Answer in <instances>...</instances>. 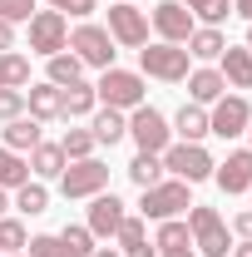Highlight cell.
I'll return each mask as SVG.
<instances>
[{"label": "cell", "instance_id": "1", "mask_svg": "<svg viewBox=\"0 0 252 257\" xmlns=\"http://www.w3.org/2000/svg\"><path fill=\"white\" fill-rule=\"evenodd\" d=\"M188 208H193V183L163 178V183H154V188H144L139 218H144V223H168V218H183Z\"/></svg>", "mask_w": 252, "mask_h": 257}, {"label": "cell", "instance_id": "2", "mask_svg": "<svg viewBox=\"0 0 252 257\" xmlns=\"http://www.w3.org/2000/svg\"><path fill=\"white\" fill-rule=\"evenodd\" d=\"M188 237H193V247H198V257H227L232 252V232H227L218 208L193 203L188 208Z\"/></svg>", "mask_w": 252, "mask_h": 257}, {"label": "cell", "instance_id": "3", "mask_svg": "<svg viewBox=\"0 0 252 257\" xmlns=\"http://www.w3.org/2000/svg\"><path fill=\"white\" fill-rule=\"evenodd\" d=\"M99 104H109V109H139V104H149V89H144V74L139 69H99V84H94Z\"/></svg>", "mask_w": 252, "mask_h": 257}, {"label": "cell", "instance_id": "4", "mask_svg": "<svg viewBox=\"0 0 252 257\" xmlns=\"http://www.w3.org/2000/svg\"><path fill=\"white\" fill-rule=\"evenodd\" d=\"M193 69V55L183 45H144L139 50V74H149V79H163V84H183Z\"/></svg>", "mask_w": 252, "mask_h": 257}, {"label": "cell", "instance_id": "5", "mask_svg": "<svg viewBox=\"0 0 252 257\" xmlns=\"http://www.w3.org/2000/svg\"><path fill=\"white\" fill-rule=\"evenodd\" d=\"M158 159H163V173H173V178H183V183H203V178H213V168H218L203 144H168Z\"/></svg>", "mask_w": 252, "mask_h": 257}, {"label": "cell", "instance_id": "6", "mask_svg": "<svg viewBox=\"0 0 252 257\" xmlns=\"http://www.w3.org/2000/svg\"><path fill=\"white\" fill-rule=\"evenodd\" d=\"M69 55H79V64H89V69H114V35L104 30V25H74L69 30Z\"/></svg>", "mask_w": 252, "mask_h": 257}, {"label": "cell", "instance_id": "7", "mask_svg": "<svg viewBox=\"0 0 252 257\" xmlns=\"http://www.w3.org/2000/svg\"><path fill=\"white\" fill-rule=\"evenodd\" d=\"M129 139L139 144V154H163L173 144V128L154 104H139V109H129Z\"/></svg>", "mask_w": 252, "mask_h": 257}, {"label": "cell", "instance_id": "8", "mask_svg": "<svg viewBox=\"0 0 252 257\" xmlns=\"http://www.w3.org/2000/svg\"><path fill=\"white\" fill-rule=\"evenodd\" d=\"M109 188V163H99V159H74V163H64V173H60V193L64 198H94V193Z\"/></svg>", "mask_w": 252, "mask_h": 257}, {"label": "cell", "instance_id": "9", "mask_svg": "<svg viewBox=\"0 0 252 257\" xmlns=\"http://www.w3.org/2000/svg\"><path fill=\"white\" fill-rule=\"evenodd\" d=\"M69 50V20H64L60 10H35L30 15V55H60Z\"/></svg>", "mask_w": 252, "mask_h": 257}, {"label": "cell", "instance_id": "10", "mask_svg": "<svg viewBox=\"0 0 252 257\" xmlns=\"http://www.w3.org/2000/svg\"><path fill=\"white\" fill-rule=\"evenodd\" d=\"M252 124V104L242 94H222L218 104H208V134L218 139H242Z\"/></svg>", "mask_w": 252, "mask_h": 257}, {"label": "cell", "instance_id": "11", "mask_svg": "<svg viewBox=\"0 0 252 257\" xmlns=\"http://www.w3.org/2000/svg\"><path fill=\"white\" fill-rule=\"evenodd\" d=\"M104 30L114 35V45H124V50H144L149 45V15L144 10H134L129 0H114L109 5V25Z\"/></svg>", "mask_w": 252, "mask_h": 257}, {"label": "cell", "instance_id": "12", "mask_svg": "<svg viewBox=\"0 0 252 257\" xmlns=\"http://www.w3.org/2000/svg\"><path fill=\"white\" fill-rule=\"evenodd\" d=\"M154 30H158L163 45H188V35L198 30V20L183 10V0H158L154 5Z\"/></svg>", "mask_w": 252, "mask_h": 257}, {"label": "cell", "instance_id": "13", "mask_svg": "<svg viewBox=\"0 0 252 257\" xmlns=\"http://www.w3.org/2000/svg\"><path fill=\"white\" fill-rule=\"evenodd\" d=\"M124 218H129V213H124V203H119L114 193L104 188V193H94V198H89V223H84V227L94 232V242H99V237H114Z\"/></svg>", "mask_w": 252, "mask_h": 257}, {"label": "cell", "instance_id": "14", "mask_svg": "<svg viewBox=\"0 0 252 257\" xmlns=\"http://www.w3.org/2000/svg\"><path fill=\"white\" fill-rule=\"evenodd\" d=\"M213 183H218L222 193H247L252 188V149H232V154L213 168Z\"/></svg>", "mask_w": 252, "mask_h": 257}, {"label": "cell", "instance_id": "15", "mask_svg": "<svg viewBox=\"0 0 252 257\" xmlns=\"http://www.w3.org/2000/svg\"><path fill=\"white\" fill-rule=\"evenodd\" d=\"M227 94V79H222L213 64H198V69H188V104H218V99Z\"/></svg>", "mask_w": 252, "mask_h": 257}, {"label": "cell", "instance_id": "16", "mask_svg": "<svg viewBox=\"0 0 252 257\" xmlns=\"http://www.w3.org/2000/svg\"><path fill=\"white\" fill-rule=\"evenodd\" d=\"M218 74L227 79V89H252V50L247 45H227L218 55Z\"/></svg>", "mask_w": 252, "mask_h": 257}, {"label": "cell", "instance_id": "17", "mask_svg": "<svg viewBox=\"0 0 252 257\" xmlns=\"http://www.w3.org/2000/svg\"><path fill=\"white\" fill-rule=\"evenodd\" d=\"M89 134H94V144H119V139H129V114L124 109H109V104H99L94 114H89Z\"/></svg>", "mask_w": 252, "mask_h": 257}, {"label": "cell", "instance_id": "18", "mask_svg": "<svg viewBox=\"0 0 252 257\" xmlns=\"http://www.w3.org/2000/svg\"><path fill=\"white\" fill-rule=\"evenodd\" d=\"M114 237H119L124 257H158V247L149 242V223H144V218H134V213L119 223V232H114Z\"/></svg>", "mask_w": 252, "mask_h": 257}, {"label": "cell", "instance_id": "19", "mask_svg": "<svg viewBox=\"0 0 252 257\" xmlns=\"http://www.w3.org/2000/svg\"><path fill=\"white\" fill-rule=\"evenodd\" d=\"M168 128L178 134V144H203V139H208V109H203V104H183Z\"/></svg>", "mask_w": 252, "mask_h": 257}, {"label": "cell", "instance_id": "20", "mask_svg": "<svg viewBox=\"0 0 252 257\" xmlns=\"http://www.w3.org/2000/svg\"><path fill=\"white\" fill-rule=\"evenodd\" d=\"M60 99H64V89L45 79V84H30V94H25V109H30V119L50 124V119H60Z\"/></svg>", "mask_w": 252, "mask_h": 257}, {"label": "cell", "instance_id": "21", "mask_svg": "<svg viewBox=\"0 0 252 257\" xmlns=\"http://www.w3.org/2000/svg\"><path fill=\"white\" fill-rule=\"evenodd\" d=\"M94 109H99V94H94V84H84V79L69 84L64 99H60V119H69V124H74V119H89Z\"/></svg>", "mask_w": 252, "mask_h": 257}, {"label": "cell", "instance_id": "22", "mask_svg": "<svg viewBox=\"0 0 252 257\" xmlns=\"http://www.w3.org/2000/svg\"><path fill=\"white\" fill-rule=\"evenodd\" d=\"M183 50H188L193 60H203V64H208V60H218L222 50H227V35H222L218 25H198V30L188 35V45H183Z\"/></svg>", "mask_w": 252, "mask_h": 257}, {"label": "cell", "instance_id": "23", "mask_svg": "<svg viewBox=\"0 0 252 257\" xmlns=\"http://www.w3.org/2000/svg\"><path fill=\"white\" fill-rule=\"evenodd\" d=\"M64 163H69V159H64V149H60V144H45V139H40V144L30 149V173L40 178V183H45V178H60V173H64Z\"/></svg>", "mask_w": 252, "mask_h": 257}, {"label": "cell", "instance_id": "24", "mask_svg": "<svg viewBox=\"0 0 252 257\" xmlns=\"http://www.w3.org/2000/svg\"><path fill=\"white\" fill-rule=\"evenodd\" d=\"M40 119H30V114H20V119H10V124H5V149H15V154H30L35 144H40V139H45V134H40Z\"/></svg>", "mask_w": 252, "mask_h": 257}, {"label": "cell", "instance_id": "25", "mask_svg": "<svg viewBox=\"0 0 252 257\" xmlns=\"http://www.w3.org/2000/svg\"><path fill=\"white\" fill-rule=\"evenodd\" d=\"M20 183H30V159L0 144V188H5V193H15Z\"/></svg>", "mask_w": 252, "mask_h": 257}, {"label": "cell", "instance_id": "26", "mask_svg": "<svg viewBox=\"0 0 252 257\" xmlns=\"http://www.w3.org/2000/svg\"><path fill=\"white\" fill-rule=\"evenodd\" d=\"M10 208H20L25 218H40V213L50 208V188H45L40 178H30V183H20V188H15V198H10Z\"/></svg>", "mask_w": 252, "mask_h": 257}, {"label": "cell", "instance_id": "27", "mask_svg": "<svg viewBox=\"0 0 252 257\" xmlns=\"http://www.w3.org/2000/svg\"><path fill=\"white\" fill-rule=\"evenodd\" d=\"M30 84V60L20 50H0V89H25Z\"/></svg>", "mask_w": 252, "mask_h": 257}, {"label": "cell", "instance_id": "28", "mask_svg": "<svg viewBox=\"0 0 252 257\" xmlns=\"http://www.w3.org/2000/svg\"><path fill=\"white\" fill-rule=\"evenodd\" d=\"M79 79H84V64H79V55H69V50L50 55V84L69 89V84H79Z\"/></svg>", "mask_w": 252, "mask_h": 257}, {"label": "cell", "instance_id": "29", "mask_svg": "<svg viewBox=\"0 0 252 257\" xmlns=\"http://www.w3.org/2000/svg\"><path fill=\"white\" fill-rule=\"evenodd\" d=\"M183 10H188L198 25H218L222 30V20L232 15V0H183Z\"/></svg>", "mask_w": 252, "mask_h": 257}, {"label": "cell", "instance_id": "30", "mask_svg": "<svg viewBox=\"0 0 252 257\" xmlns=\"http://www.w3.org/2000/svg\"><path fill=\"white\" fill-rule=\"evenodd\" d=\"M154 247H158V252H173V247H193V237H188V218H168V223H158Z\"/></svg>", "mask_w": 252, "mask_h": 257}, {"label": "cell", "instance_id": "31", "mask_svg": "<svg viewBox=\"0 0 252 257\" xmlns=\"http://www.w3.org/2000/svg\"><path fill=\"white\" fill-rule=\"evenodd\" d=\"M129 183H139V188L163 183V159H158V154H134V163H129Z\"/></svg>", "mask_w": 252, "mask_h": 257}, {"label": "cell", "instance_id": "32", "mask_svg": "<svg viewBox=\"0 0 252 257\" xmlns=\"http://www.w3.org/2000/svg\"><path fill=\"white\" fill-rule=\"evenodd\" d=\"M60 149H64V159L74 163V159H94V134L89 128H64V139H60Z\"/></svg>", "mask_w": 252, "mask_h": 257}, {"label": "cell", "instance_id": "33", "mask_svg": "<svg viewBox=\"0 0 252 257\" xmlns=\"http://www.w3.org/2000/svg\"><path fill=\"white\" fill-rule=\"evenodd\" d=\"M25 242H30V232H25V223L20 218H0V252L10 257V252H25Z\"/></svg>", "mask_w": 252, "mask_h": 257}, {"label": "cell", "instance_id": "34", "mask_svg": "<svg viewBox=\"0 0 252 257\" xmlns=\"http://www.w3.org/2000/svg\"><path fill=\"white\" fill-rule=\"evenodd\" d=\"M60 242L69 247V257H89V252H94V232H89L84 223H69L60 232Z\"/></svg>", "mask_w": 252, "mask_h": 257}, {"label": "cell", "instance_id": "35", "mask_svg": "<svg viewBox=\"0 0 252 257\" xmlns=\"http://www.w3.org/2000/svg\"><path fill=\"white\" fill-rule=\"evenodd\" d=\"M25 257H69V247L60 242V232H40L25 242Z\"/></svg>", "mask_w": 252, "mask_h": 257}, {"label": "cell", "instance_id": "36", "mask_svg": "<svg viewBox=\"0 0 252 257\" xmlns=\"http://www.w3.org/2000/svg\"><path fill=\"white\" fill-rule=\"evenodd\" d=\"M45 10H60L64 20H69V15L84 20V15H94V10H99V0H45Z\"/></svg>", "mask_w": 252, "mask_h": 257}, {"label": "cell", "instance_id": "37", "mask_svg": "<svg viewBox=\"0 0 252 257\" xmlns=\"http://www.w3.org/2000/svg\"><path fill=\"white\" fill-rule=\"evenodd\" d=\"M25 114V89H0V124Z\"/></svg>", "mask_w": 252, "mask_h": 257}, {"label": "cell", "instance_id": "38", "mask_svg": "<svg viewBox=\"0 0 252 257\" xmlns=\"http://www.w3.org/2000/svg\"><path fill=\"white\" fill-rule=\"evenodd\" d=\"M30 15H35V0H0V20L20 25V20H30Z\"/></svg>", "mask_w": 252, "mask_h": 257}, {"label": "cell", "instance_id": "39", "mask_svg": "<svg viewBox=\"0 0 252 257\" xmlns=\"http://www.w3.org/2000/svg\"><path fill=\"white\" fill-rule=\"evenodd\" d=\"M232 232H237L242 242H252V208H242V213L232 218Z\"/></svg>", "mask_w": 252, "mask_h": 257}, {"label": "cell", "instance_id": "40", "mask_svg": "<svg viewBox=\"0 0 252 257\" xmlns=\"http://www.w3.org/2000/svg\"><path fill=\"white\" fill-rule=\"evenodd\" d=\"M0 50H15V25L10 20H0Z\"/></svg>", "mask_w": 252, "mask_h": 257}, {"label": "cell", "instance_id": "41", "mask_svg": "<svg viewBox=\"0 0 252 257\" xmlns=\"http://www.w3.org/2000/svg\"><path fill=\"white\" fill-rule=\"evenodd\" d=\"M232 15H242V20L252 25V0H232Z\"/></svg>", "mask_w": 252, "mask_h": 257}, {"label": "cell", "instance_id": "42", "mask_svg": "<svg viewBox=\"0 0 252 257\" xmlns=\"http://www.w3.org/2000/svg\"><path fill=\"white\" fill-rule=\"evenodd\" d=\"M158 257H198V247H173V252H158Z\"/></svg>", "mask_w": 252, "mask_h": 257}, {"label": "cell", "instance_id": "43", "mask_svg": "<svg viewBox=\"0 0 252 257\" xmlns=\"http://www.w3.org/2000/svg\"><path fill=\"white\" fill-rule=\"evenodd\" d=\"M232 257H252V242H237V247H232Z\"/></svg>", "mask_w": 252, "mask_h": 257}, {"label": "cell", "instance_id": "44", "mask_svg": "<svg viewBox=\"0 0 252 257\" xmlns=\"http://www.w3.org/2000/svg\"><path fill=\"white\" fill-rule=\"evenodd\" d=\"M89 257H124V252H114V247H94Z\"/></svg>", "mask_w": 252, "mask_h": 257}, {"label": "cell", "instance_id": "45", "mask_svg": "<svg viewBox=\"0 0 252 257\" xmlns=\"http://www.w3.org/2000/svg\"><path fill=\"white\" fill-rule=\"evenodd\" d=\"M5 213H10V193L0 188V218H5Z\"/></svg>", "mask_w": 252, "mask_h": 257}, {"label": "cell", "instance_id": "46", "mask_svg": "<svg viewBox=\"0 0 252 257\" xmlns=\"http://www.w3.org/2000/svg\"><path fill=\"white\" fill-rule=\"evenodd\" d=\"M247 50H252V25H247Z\"/></svg>", "mask_w": 252, "mask_h": 257}, {"label": "cell", "instance_id": "47", "mask_svg": "<svg viewBox=\"0 0 252 257\" xmlns=\"http://www.w3.org/2000/svg\"><path fill=\"white\" fill-rule=\"evenodd\" d=\"M10 257H25V252H10Z\"/></svg>", "mask_w": 252, "mask_h": 257}, {"label": "cell", "instance_id": "48", "mask_svg": "<svg viewBox=\"0 0 252 257\" xmlns=\"http://www.w3.org/2000/svg\"><path fill=\"white\" fill-rule=\"evenodd\" d=\"M247 139H252V124H247Z\"/></svg>", "mask_w": 252, "mask_h": 257}, {"label": "cell", "instance_id": "49", "mask_svg": "<svg viewBox=\"0 0 252 257\" xmlns=\"http://www.w3.org/2000/svg\"><path fill=\"white\" fill-rule=\"evenodd\" d=\"M0 257H5V252H0Z\"/></svg>", "mask_w": 252, "mask_h": 257}, {"label": "cell", "instance_id": "50", "mask_svg": "<svg viewBox=\"0 0 252 257\" xmlns=\"http://www.w3.org/2000/svg\"><path fill=\"white\" fill-rule=\"evenodd\" d=\"M247 193H252V188H247Z\"/></svg>", "mask_w": 252, "mask_h": 257}]
</instances>
